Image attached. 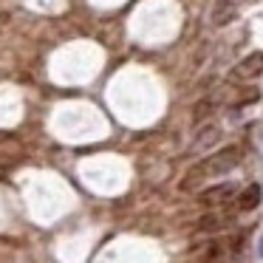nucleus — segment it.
Instances as JSON below:
<instances>
[{"instance_id": "7", "label": "nucleus", "mask_w": 263, "mask_h": 263, "mask_svg": "<svg viewBox=\"0 0 263 263\" xmlns=\"http://www.w3.org/2000/svg\"><path fill=\"white\" fill-rule=\"evenodd\" d=\"M257 255L263 257V238H260V243H257Z\"/></svg>"}, {"instance_id": "8", "label": "nucleus", "mask_w": 263, "mask_h": 263, "mask_svg": "<svg viewBox=\"0 0 263 263\" xmlns=\"http://www.w3.org/2000/svg\"><path fill=\"white\" fill-rule=\"evenodd\" d=\"M0 139H3V133H0Z\"/></svg>"}, {"instance_id": "6", "label": "nucleus", "mask_w": 263, "mask_h": 263, "mask_svg": "<svg viewBox=\"0 0 263 263\" xmlns=\"http://www.w3.org/2000/svg\"><path fill=\"white\" fill-rule=\"evenodd\" d=\"M218 139V127H210V130H204V136H198V142H195V150L201 147H210L212 142Z\"/></svg>"}, {"instance_id": "2", "label": "nucleus", "mask_w": 263, "mask_h": 263, "mask_svg": "<svg viewBox=\"0 0 263 263\" xmlns=\"http://www.w3.org/2000/svg\"><path fill=\"white\" fill-rule=\"evenodd\" d=\"M232 74H235V80H255V77H260L263 74V54L255 51V54H249V57H243L235 65Z\"/></svg>"}, {"instance_id": "3", "label": "nucleus", "mask_w": 263, "mask_h": 263, "mask_svg": "<svg viewBox=\"0 0 263 263\" xmlns=\"http://www.w3.org/2000/svg\"><path fill=\"white\" fill-rule=\"evenodd\" d=\"M235 195V184H215V187L204 190L201 193V204H210V206H218V204H227L229 198Z\"/></svg>"}, {"instance_id": "5", "label": "nucleus", "mask_w": 263, "mask_h": 263, "mask_svg": "<svg viewBox=\"0 0 263 263\" xmlns=\"http://www.w3.org/2000/svg\"><path fill=\"white\" fill-rule=\"evenodd\" d=\"M235 12H238V9H235L232 0H221V3L215 6V12H212V23H215V26H227L229 20L235 17Z\"/></svg>"}, {"instance_id": "1", "label": "nucleus", "mask_w": 263, "mask_h": 263, "mask_svg": "<svg viewBox=\"0 0 263 263\" xmlns=\"http://www.w3.org/2000/svg\"><path fill=\"white\" fill-rule=\"evenodd\" d=\"M240 161V150L238 147H227V150H218V153H212L210 159H204L201 164H195L193 170L184 176L181 181V190H195L204 178H212V176H223V173H229L235 164Z\"/></svg>"}, {"instance_id": "4", "label": "nucleus", "mask_w": 263, "mask_h": 263, "mask_svg": "<svg viewBox=\"0 0 263 263\" xmlns=\"http://www.w3.org/2000/svg\"><path fill=\"white\" fill-rule=\"evenodd\" d=\"M260 198H263V190L257 187V184H249V187L240 193L238 206H240V210H255V206L260 204Z\"/></svg>"}]
</instances>
